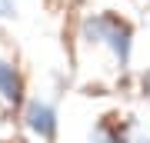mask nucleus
<instances>
[{"label":"nucleus","instance_id":"nucleus-1","mask_svg":"<svg viewBox=\"0 0 150 143\" xmlns=\"http://www.w3.org/2000/svg\"><path fill=\"white\" fill-rule=\"evenodd\" d=\"M87 33L93 40H107L117 50V57L127 63V57H130V30H127V23L113 20V17H97V20L87 23Z\"/></svg>","mask_w":150,"mask_h":143},{"label":"nucleus","instance_id":"nucleus-2","mask_svg":"<svg viewBox=\"0 0 150 143\" xmlns=\"http://www.w3.org/2000/svg\"><path fill=\"white\" fill-rule=\"evenodd\" d=\"M27 120H30V130H33V133H40L43 140H54V133H57V120H54V110H50L47 103L33 100V103L27 106Z\"/></svg>","mask_w":150,"mask_h":143},{"label":"nucleus","instance_id":"nucleus-3","mask_svg":"<svg viewBox=\"0 0 150 143\" xmlns=\"http://www.w3.org/2000/svg\"><path fill=\"white\" fill-rule=\"evenodd\" d=\"M0 93L10 97V100H17V97H20V80H17L13 67H7V63H0Z\"/></svg>","mask_w":150,"mask_h":143},{"label":"nucleus","instance_id":"nucleus-4","mask_svg":"<svg viewBox=\"0 0 150 143\" xmlns=\"http://www.w3.org/2000/svg\"><path fill=\"white\" fill-rule=\"evenodd\" d=\"M13 10L17 7L10 4V0H0V17H13Z\"/></svg>","mask_w":150,"mask_h":143},{"label":"nucleus","instance_id":"nucleus-5","mask_svg":"<svg viewBox=\"0 0 150 143\" xmlns=\"http://www.w3.org/2000/svg\"><path fill=\"white\" fill-rule=\"evenodd\" d=\"M144 90H147V97H150V73L144 77Z\"/></svg>","mask_w":150,"mask_h":143},{"label":"nucleus","instance_id":"nucleus-6","mask_svg":"<svg viewBox=\"0 0 150 143\" xmlns=\"http://www.w3.org/2000/svg\"><path fill=\"white\" fill-rule=\"evenodd\" d=\"M144 143H150V140H144Z\"/></svg>","mask_w":150,"mask_h":143}]
</instances>
